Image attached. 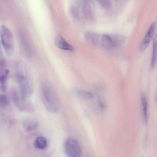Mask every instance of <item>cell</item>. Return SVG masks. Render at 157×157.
<instances>
[{
	"label": "cell",
	"instance_id": "6da1fadb",
	"mask_svg": "<svg viewBox=\"0 0 157 157\" xmlns=\"http://www.w3.org/2000/svg\"><path fill=\"white\" fill-rule=\"evenodd\" d=\"M15 69L19 92L23 98L27 99L32 96L33 91V85L30 71L27 64L22 61L16 63Z\"/></svg>",
	"mask_w": 157,
	"mask_h": 157
},
{
	"label": "cell",
	"instance_id": "7a4b0ae2",
	"mask_svg": "<svg viewBox=\"0 0 157 157\" xmlns=\"http://www.w3.org/2000/svg\"><path fill=\"white\" fill-rule=\"evenodd\" d=\"M42 101L46 109L52 113L57 112L59 103L56 95L52 87L47 83L42 84L40 88Z\"/></svg>",
	"mask_w": 157,
	"mask_h": 157
},
{
	"label": "cell",
	"instance_id": "3957f363",
	"mask_svg": "<svg viewBox=\"0 0 157 157\" xmlns=\"http://www.w3.org/2000/svg\"><path fill=\"white\" fill-rule=\"evenodd\" d=\"M1 42L6 54L9 56L14 52V40L13 34L6 26L2 25L0 28Z\"/></svg>",
	"mask_w": 157,
	"mask_h": 157
},
{
	"label": "cell",
	"instance_id": "277c9868",
	"mask_svg": "<svg viewBox=\"0 0 157 157\" xmlns=\"http://www.w3.org/2000/svg\"><path fill=\"white\" fill-rule=\"evenodd\" d=\"M12 96L15 105L19 110L27 113H31L34 111L33 105L27 99L23 98L19 91L16 90H13Z\"/></svg>",
	"mask_w": 157,
	"mask_h": 157
},
{
	"label": "cell",
	"instance_id": "5b68a950",
	"mask_svg": "<svg viewBox=\"0 0 157 157\" xmlns=\"http://www.w3.org/2000/svg\"><path fill=\"white\" fill-rule=\"evenodd\" d=\"M63 149L66 155L70 157H79L81 156L82 150L78 141L73 138H68L65 141Z\"/></svg>",
	"mask_w": 157,
	"mask_h": 157
},
{
	"label": "cell",
	"instance_id": "8992f818",
	"mask_svg": "<svg viewBox=\"0 0 157 157\" xmlns=\"http://www.w3.org/2000/svg\"><path fill=\"white\" fill-rule=\"evenodd\" d=\"M156 26V23H153L150 26L144 37L141 43L140 49L141 51L145 50L148 46L151 40Z\"/></svg>",
	"mask_w": 157,
	"mask_h": 157
},
{
	"label": "cell",
	"instance_id": "52a82bcc",
	"mask_svg": "<svg viewBox=\"0 0 157 157\" xmlns=\"http://www.w3.org/2000/svg\"><path fill=\"white\" fill-rule=\"evenodd\" d=\"M22 124L25 131L27 133H30L37 128L39 124L36 120L33 118H28L23 121Z\"/></svg>",
	"mask_w": 157,
	"mask_h": 157
},
{
	"label": "cell",
	"instance_id": "ba28073f",
	"mask_svg": "<svg viewBox=\"0 0 157 157\" xmlns=\"http://www.w3.org/2000/svg\"><path fill=\"white\" fill-rule=\"evenodd\" d=\"M55 43L57 47L61 49L69 51L74 50V47L69 44L61 35H59L56 37Z\"/></svg>",
	"mask_w": 157,
	"mask_h": 157
},
{
	"label": "cell",
	"instance_id": "9c48e42d",
	"mask_svg": "<svg viewBox=\"0 0 157 157\" xmlns=\"http://www.w3.org/2000/svg\"><path fill=\"white\" fill-rule=\"evenodd\" d=\"M82 11L84 17L87 20H92L93 16L90 0H82Z\"/></svg>",
	"mask_w": 157,
	"mask_h": 157
},
{
	"label": "cell",
	"instance_id": "30bf717a",
	"mask_svg": "<svg viewBox=\"0 0 157 157\" xmlns=\"http://www.w3.org/2000/svg\"><path fill=\"white\" fill-rule=\"evenodd\" d=\"M74 93L78 97L84 100L90 101L94 98V95L91 93L78 88L75 89Z\"/></svg>",
	"mask_w": 157,
	"mask_h": 157
},
{
	"label": "cell",
	"instance_id": "8fae6325",
	"mask_svg": "<svg viewBox=\"0 0 157 157\" xmlns=\"http://www.w3.org/2000/svg\"><path fill=\"white\" fill-rule=\"evenodd\" d=\"M141 100L142 105V116L143 121L145 125H147L148 122V113L147 102L145 94L142 93L141 95Z\"/></svg>",
	"mask_w": 157,
	"mask_h": 157
},
{
	"label": "cell",
	"instance_id": "7c38bea8",
	"mask_svg": "<svg viewBox=\"0 0 157 157\" xmlns=\"http://www.w3.org/2000/svg\"><path fill=\"white\" fill-rule=\"evenodd\" d=\"M84 38L86 41L93 45H97L98 42L99 37L96 33L88 32L84 34Z\"/></svg>",
	"mask_w": 157,
	"mask_h": 157
},
{
	"label": "cell",
	"instance_id": "4fadbf2b",
	"mask_svg": "<svg viewBox=\"0 0 157 157\" xmlns=\"http://www.w3.org/2000/svg\"><path fill=\"white\" fill-rule=\"evenodd\" d=\"M34 145L37 149L44 150L48 147V141L45 137L41 136H38L35 140Z\"/></svg>",
	"mask_w": 157,
	"mask_h": 157
},
{
	"label": "cell",
	"instance_id": "5bb4252c",
	"mask_svg": "<svg viewBox=\"0 0 157 157\" xmlns=\"http://www.w3.org/2000/svg\"><path fill=\"white\" fill-rule=\"evenodd\" d=\"M9 72V70L6 69L0 77V88L2 92H5L6 90L7 80Z\"/></svg>",
	"mask_w": 157,
	"mask_h": 157
},
{
	"label": "cell",
	"instance_id": "9a60e30c",
	"mask_svg": "<svg viewBox=\"0 0 157 157\" xmlns=\"http://www.w3.org/2000/svg\"><path fill=\"white\" fill-rule=\"evenodd\" d=\"M157 51V34L155 33L153 38V51L151 66V68L154 67L156 61Z\"/></svg>",
	"mask_w": 157,
	"mask_h": 157
},
{
	"label": "cell",
	"instance_id": "2e32d148",
	"mask_svg": "<svg viewBox=\"0 0 157 157\" xmlns=\"http://www.w3.org/2000/svg\"><path fill=\"white\" fill-rule=\"evenodd\" d=\"M101 43L104 47L113 48V43L110 36L107 34L102 35L101 38Z\"/></svg>",
	"mask_w": 157,
	"mask_h": 157
},
{
	"label": "cell",
	"instance_id": "e0dca14e",
	"mask_svg": "<svg viewBox=\"0 0 157 157\" xmlns=\"http://www.w3.org/2000/svg\"><path fill=\"white\" fill-rule=\"evenodd\" d=\"M113 43V48L120 47L123 43L124 39L121 35H116L110 36Z\"/></svg>",
	"mask_w": 157,
	"mask_h": 157
},
{
	"label": "cell",
	"instance_id": "ac0fdd59",
	"mask_svg": "<svg viewBox=\"0 0 157 157\" xmlns=\"http://www.w3.org/2000/svg\"><path fill=\"white\" fill-rule=\"evenodd\" d=\"M9 100L6 95L1 94L0 95V107L1 108H6L9 104Z\"/></svg>",
	"mask_w": 157,
	"mask_h": 157
},
{
	"label": "cell",
	"instance_id": "d6986e66",
	"mask_svg": "<svg viewBox=\"0 0 157 157\" xmlns=\"http://www.w3.org/2000/svg\"><path fill=\"white\" fill-rule=\"evenodd\" d=\"M100 5L105 8H109L111 5V0H97Z\"/></svg>",
	"mask_w": 157,
	"mask_h": 157
},
{
	"label": "cell",
	"instance_id": "ffe728a7",
	"mask_svg": "<svg viewBox=\"0 0 157 157\" xmlns=\"http://www.w3.org/2000/svg\"><path fill=\"white\" fill-rule=\"evenodd\" d=\"M71 13L74 18L78 19L79 17V13L78 9L75 6H72L71 8Z\"/></svg>",
	"mask_w": 157,
	"mask_h": 157
},
{
	"label": "cell",
	"instance_id": "44dd1931",
	"mask_svg": "<svg viewBox=\"0 0 157 157\" xmlns=\"http://www.w3.org/2000/svg\"><path fill=\"white\" fill-rule=\"evenodd\" d=\"M0 69L3 70L6 65V60L3 57L0 59Z\"/></svg>",
	"mask_w": 157,
	"mask_h": 157
},
{
	"label": "cell",
	"instance_id": "7402d4cb",
	"mask_svg": "<svg viewBox=\"0 0 157 157\" xmlns=\"http://www.w3.org/2000/svg\"><path fill=\"white\" fill-rule=\"evenodd\" d=\"M155 107L157 108V95H156L155 98Z\"/></svg>",
	"mask_w": 157,
	"mask_h": 157
}]
</instances>
